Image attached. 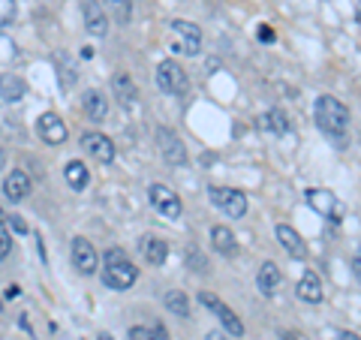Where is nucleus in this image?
I'll list each match as a JSON object with an SVG mask.
<instances>
[{
	"instance_id": "1",
	"label": "nucleus",
	"mask_w": 361,
	"mask_h": 340,
	"mask_svg": "<svg viewBox=\"0 0 361 340\" xmlns=\"http://www.w3.org/2000/svg\"><path fill=\"white\" fill-rule=\"evenodd\" d=\"M316 123L325 135H334V139H343L349 133V109L334 97H319L316 99Z\"/></svg>"
},
{
	"instance_id": "2",
	"label": "nucleus",
	"mask_w": 361,
	"mask_h": 340,
	"mask_svg": "<svg viewBox=\"0 0 361 340\" xmlns=\"http://www.w3.org/2000/svg\"><path fill=\"white\" fill-rule=\"evenodd\" d=\"M106 268H103V283L109 289L115 292H123L130 289L135 280H139V271H135V265L127 259V253L118 250V247H111V250H106Z\"/></svg>"
},
{
	"instance_id": "3",
	"label": "nucleus",
	"mask_w": 361,
	"mask_h": 340,
	"mask_svg": "<svg viewBox=\"0 0 361 340\" xmlns=\"http://www.w3.org/2000/svg\"><path fill=\"white\" fill-rule=\"evenodd\" d=\"M211 202L217 205L229 220H241L247 214V196L235 187H211Z\"/></svg>"
},
{
	"instance_id": "4",
	"label": "nucleus",
	"mask_w": 361,
	"mask_h": 340,
	"mask_svg": "<svg viewBox=\"0 0 361 340\" xmlns=\"http://www.w3.org/2000/svg\"><path fill=\"white\" fill-rule=\"evenodd\" d=\"M157 87L166 90V94H172V97H184L190 90V78L175 61H163L157 66Z\"/></svg>"
},
{
	"instance_id": "5",
	"label": "nucleus",
	"mask_w": 361,
	"mask_h": 340,
	"mask_svg": "<svg viewBox=\"0 0 361 340\" xmlns=\"http://www.w3.org/2000/svg\"><path fill=\"white\" fill-rule=\"evenodd\" d=\"M199 301H202V308H208L214 316H217V320L223 322V328H226V332H229L232 337H241V334H244V325H241L238 316H235V310L226 308V304H223L217 296H214V292H199Z\"/></svg>"
},
{
	"instance_id": "6",
	"label": "nucleus",
	"mask_w": 361,
	"mask_h": 340,
	"mask_svg": "<svg viewBox=\"0 0 361 340\" xmlns=\"http://www.w3.org/2000/svg\"><path fill=\"white\" fill-rule=\"evenodd\" d=\"M172 33H175V49L180 54H199L202 51V30L193 21H172Z\"/></svg>"
},
{
	"instance_id": "7",
	"label": "nucleus",
	"mask_w": 361,
	"mask_h": 340,
	"mask_svg": "<svg viewBox=\"0 0 361 340\" xmlns=\"http://www.w3.org/2000/svg\"><path fill=\"white\" fill-rule=\"evenodd\" d=\"M307 205L316 214H322L325 220H343V214H346V208L331 196L329 190H307Z\"/></svg>"
},
{
	"instance_id": "8",
	"label": "nucleus",
	"mask_w": 361,
	"mask_h": 340,
	"mask_svg": "<svg viewBox=\"0 0 361 340\" xmlns=\"http://www.w3.org/2000/svg\"><path fill=\"white\" fill-rule=\"evenodd\" d=\"M148 196H151V205L160 211L163 217H169V220H178L180 217V199L166 184H151Z\"/></svg>"
},
{
	"instance_id": "9",
	"label": "nucleus",
	"mask_w": 361,
	"mask_h": 340,
	"mask_svg": "<svg viewBox=\"0 0 361 340\" xmlns=\"http://www.w3.org/2000/svg\"><path fill=\"white\" fill-rule=\"evenodd\" d=\"M82 148L94 157L97 163H103V166L115 163V145H111V139L103 135V133H85L82 135Z\"/></svg>"
},
{
	"instance_id": "10",
	"label": "nucleus",
	"mask_w": 361,
	"mask_h": 340,
	"mask_svg": "<svg viewBox=\"0 0 361 340\" xmlns=\"http://www.w3.org/2000/svg\"><path fill=\"white\" fill-rule=\"evenodd\" d=\"M70 253H73V265H75L78 274L90 277L97 271V250H94V244H90L87 238H73Z\"/></svg>"
},
{
	"instance_id": "11",
	"label": "nucleus",
	"mask_w": 361,
	"mask_h": 340,
	"mask_svg": "<svg viewBox=\"0 0 361 340\" xmlns=\"http://www.w3.org/2000/svg\"><path fill=\"white\" fill-rule=\"evenodd\" d=\"M157 145H160V151H163V157H166V163H172V166H184V163H187L184 142H180L172 130H166V127L157 130Z\"/></svg>"
},
{
	"instance_id": "12",
	"label": "nucleus",
	"mask_w": 361,
	"mask_h": 340,
	"mask_svg": "<svg viewBox=\"0 0 361 340\" xmlns=\"http://www.w3.org/2000/svg\"><path fill=\"white\" fill-rule=\"evenodd\" d=\"M37 130L42 135V142H49V145H63L66 142V123L61 121V115H54V111H45V115H39L37 121Z\"/></svg>"
},
{
	"instance_id": "13",
	"label": "nucleus",
	"mask_w": 361,
	"mask_h": 340,
	"mask_svg": "<svg viewBox=\"0 0 361 340\" xmlns=\"http://www.w3.org/2000/svg\"><path fill=\"white\" fill-rule=\"evenodd\" d=\"M82 16H85V28L94 33V37H106L109 33V16H106L103 4H97V0H85Z\"/></svg>"
},
{
	"instance_id": "14",
	"label": "nucleus",
	"mask_w": 361,
	"mask_h": 340,
	"mask_svg": "<svg viewBox=\"0 0 361 340\" xmlns=\"http://www.w3.org/2000/svg\"><path fill=\"white\" fill-rule=\"evenodd\" d=\"M111 94H115V99L123 109H130L139 99V87L133 85V78L127 73H118V75H111Z\"/></svg>"
},
{
	"instance_id": "15",
	"label": "nucleus",
	"mask_w": 361,
	"mask_h": 340,
	"mask_svg": "<svg viewBox=\"0 0 361 340\" xmlns=\"http://www.w3.org/2000/svg\"><path fill=\"white\" fill-rule=\"evenodd\" d=\"M277 241L283 244V250H286L292 259H304V256H307V247H304L301 235L292 229V226H286V223L277 226Z\"/></svg>"
},
{
	"instance_id": "16",
	"label": "nucleus",
	"mask_w": 361,
	"mask_h": 340,
	"mask_svg": "<svg viewBox=\"0 0 361 340\" xmlns=\"http://www.w3.org/2000/svg\"><path fill=\"white\" fill-rule=\"evenodd\" d=\"M4 193L9 202H25L30 196V178L25 172H9L4 181Z\"/></svg>"
},
{
	"instance_id": "17",
	"label": "nucleus",
	"mask_w": 361,
	"mask_h": 340,
	"mask_svg": "<svg viewBox=\"0 0 361 340\" xmlns=\"http://www.w3.org/2000/svg\"><path fill=\"white\" fill-rule=\"evenodd\" d=\"M211 244L214 250L220 256H235L238 253V241H235V235L229 232V226H214L211 229Z\"/></svg>"
},
{
	"instance_id": "18",
	"label": "nucleus",
	"mask_w": 361,
	"mask_h": 340,
	"mask_svg": "<svg viewBox=\"0 0 361 340\" xmlns=\"http://www.w3.org/2000/svg\"><path fill=\"white\" fill-rule=\"evenodd\" d=\"M85 115L99 123V121H106L109 115V99L99 94V90H85Z\"/></svg>"
},
{
	"instance_id": "19",
	"label": "nucleus",
	"mask_w": 361,
	"mask_h": 340,
	"mask_svg": "<svg viewBox=\"0 0 361 340\" xmlns=\"http://www.w3.org/2000/svg\"><path fill=\"white\" fill-rule=\"evenodd\" d=\"M256 286H259V292H262L265 298H271L277 292V286H280V271H277V265L274 262H265L262 268H259V274H256Z\"/></svg>"
},
{
	"instance_id": "20",
	"label": "nucleus",
	"mask_w": 361,
	"mask_h": 340,
	"mask_svg": "<svg viewBox=\"0 0 361 340\" xmlns=\"http://www.w3.org/2000/svg\"><path fill=\"white\" fill-rule=\"evenodd\" d=\"M295 292H298L301 301H310V304L322 301V283H319V277H316V274H310V271H307V274H301Z\"/></svg>"
},
{
	"instance_id": "21",
	"label": "nucleus",
	"mask_w": 361,
	"mask_h": 340,
	"mask_svg": "<svg viewBox=\"0 0 361 340\" xmlns=\"http://www.w3.org/2000/svg\"><path fill=\"white\" fill-rule=\"evenodd\" d=\"M21 97H25V82H21V75H13V73L0 75V99H6V103H18Z\"/></svg>"
},
{
	"instance_id": "22",
	"label": "nucleus",
	"mask_w": 361,
	"mask_h": 340,
	"mask_svg": "<svg viewBox=\"0 0 361 340\" xmlns=\"http://www.w3.org/2000/svg\"><path fill=\"white\" fill-rule=\"evenodd\" d=\"M142 253H145V259H148L151 265L160 268V265L166 262V256H169V244H166V241H160V238H145Z\"/></svg>"
},
{
	"instance_id": "23",
	"label": "nucleus",
	"mask_w": 361,
	"mask_h": 340,
	"mask_svg": "<svg viewBox=\"0 0 361 340\" xmlns=\"http://www.w3.org/2000/svg\"><path fill=\"white\" fill-rule=\"evenodd\" d=\"M63 178H66V184H70L73 190H85V187H87V181H90V175H87V169H85V163H82V160L66 163Z\"/></svg>"
},
{
	"instance_id": "24",
	"label": "nucleus",
	"mask_w": 361,
	"mask_h": 340,
	"mask_svg": "<svg viewBox=\"0 0 361 340\" xmlns=\"http://www.w3.org/2000/svg\"><path fill=\"white\" fill-rule=\"evenodd\" d=\"M259 123H262V127L265 130H271V133H277V135H283V133H289V118L283 115V111H280V109H271L268 111V115L262 118V121H259Z\"/></svg>"
},
{
	"instance_id": "25",
	"label": "nucleus",
	"mask_w": 361,
	"mask_h": 340,
	"mask_svg": "<svg viewBox=\"0 0 361 340\" xmlns=\"http://www.w3.org/2000/svg\"><path fill=\"white\" fill-rule=\"evenodd\" d=\"M166 308L172 310L175 316H190V301H187V296L184 292H178V289H172V292H166Z\"/></svg>"
},
{
	"instance_id": "26",
	"label": "nucleus",
	"mask_w": 361,
	"mask_h": 340,
	"mask_svg": "<svg viewBox=\"0 0 361 340\" xmlns=\"http://www.w3.org/2000/svg\"><path fill=\"white\" fill-rule=\"evenodd\" d=\"M130 340H169V334L163 332L160 325H157V328L135 325V328H130Z\"/></svg>"
},
{
	"instance_id": "27",
	"label": "nucleus",
	"mask_w": 361,
	"mask_h": 340,
	"mask_svg": "<svg viewBox=\"0 0 361 340\" xmlns=\"http://www.w3.org/2000/svg\"><path fill=\"white\" fill-rule=\"evenodd\" d=\"M16 21V0H0V28Z\"/></svg>"
},
{
	"instance_id": "28",
	"label": "nucleus",
	"mask_w": 361,
	"mask_h": 340,
	"mask_svg": "<svg viewBox=\"0 0 361 340\" xmlns=\"http://www.w3.org/2000/svg\"><path fill=\"white\" fill-rule=\"evenodd\" d=\"M187 262H190V268H193V271H199V274H202V271H208V259L202 256L196 247H187Z\"/></svg>"
},
{
	"instance_id": "29",
	"label": "nucleus",
	"mask_w": 361,
	"mask_h": 340,
	"mask_svg": "<svg viewBox=\"0 0 361 340\" xmlns=\"http://www.w3.org/2000/svg\"><path fill=\"white\" fill-rule=\"evenodd\" d=\"M13 58H16V45H13V40L0 33V63H9Z\"/></svg>"
},
{
	"instance_id": "30",
	"label": "nucleus",
	"mask_w": 361,
	"mask_h": 340,
	"mask_svg": "<svg viewBox=\"0 0 361 340\" xmlns=\"http://www.w3.org/2000/svg\"><path fill=\"white\" fill-rule=\"evenodd\" d=\"M109 6L115 9V16H118L121 25H127V21H130V6H133V4H127V0H109Z\"/></svg>"
},
{
	"instance_id": "31",
	"label": "nucleus",
	"mask_w": 361,
	"mask_h": 340,
	"mask_svg": "<svg viewBox=\"0 0 361 340\" xmlns=\"http://www.w3.org/2000/svg\"><path fill=\"white\" fill-rule=\"evenodd\" d=\"M9 250H13V238H9L6 226L0 223V259H6V256H9Z\"/></svg>"
},
{
	"instance_id": "32",
	"label": "nucleus",
	"mask_w": 361,
	"mask_h": 340,
	"mask_svg": "<svg viewBox=\"0 0 361 340\" xmlns=\"http://www.w3.org/2000/svg\"><path fill=\"white\" fill-rule=\"evenodd\" d=\"M259 40H262V42H271V40H274V30H271L268 25H262V28H259Z\"/></svg>"
},
{
	"instance_id": "33",
	"label": "nucleus",
	"mask_w": 361,
	"mask_h": 340,
	"mask_svg": "<svg viewBox=\"0 0 361 340\" xmlns=\"http://www.w3.org/2000/svg\"><path fill=\"white\" fill-rule=\"evenodd\" d=\"M13 226H16V232H27V226H25L21 217H13Z\"/></svg>"
},
{
	"instance_id": "34",
	"label": "nucleus",
	"mask_w": 361,
	"mask_h": 340,
	"mask_svg": "<svg viewBox=\"0 0 361 340\" xmlns=\"http://www.w3.org/2000/svg\"><path fill=\"white\" fill-rule=\"evenodd\" d=\"M353 274H355V277H361V259H358V256L353 259Z\"/></svg>"
},
{
	"instance_id": "35",
	"label": "nucleus",
	"mask_w": 361,
	"mask_h": 340,
	"mask_svg": "<svg viewBox=\"0 0 361 340\" xmlns=\"http://www.w3.org/2000/svg\"><path fill=\"white\" fill-rule=\"evenodd\" d=\"M18 296H21L18 286H9V289H6V298H18Z\"/></svg>"
},
{
	"instance_id": "36",
	"label": "nucleus",
	"mask_w": 361,
	"mask_h": 340,
	"mask_svg": "<svg viewBox=\"0 0 361 340\" xmlns=\"http://www.w3.org/2000/svg\"><path fill=\"white\" fill-rule=\"evenodd\" d=\"M334 340H358V337L349 334V332H341V334H334Z\"/></svg>"
},
{
	"instance_id": "37",
	"label": "nucleus",
	"mask_w": 361,
	"mask_h": 340,
	"mask_svg": "<svg viewBox=\"0 0 361 340\" xmlns=\"http://www.w3.org/2000/svg\"><path fill=\"white\" fill-rule=\"evenodd\" d=\"M208 340H226V337H223L220 332H211V334H208Z\"/></svg>"
},
{
	"instance_id": "38",
	"label": "nucleus",
	"mask_w": 361,
	"mask_h": 340,
	"mask_svg": "<svg viewBox=\"0 0 361 340\" xmlns=\"http://www.w3.org/2000/svg\"><path fill=\"white\" fill-rule=\"evenodd\" d=\"M280 337H283V340H298L295 334H292V332H283V334H280Z\"/></svg>"
},
{
	"instance_id": "39",
	"label": "nucleus",
	"mask_w": 361,
	"mask_h": 340,
	"mask_svg": "<svg viewBox=\"0 0 361 340\" xmlns=\"http://www.w3.org/2000/svg\"><path fill=\"white\" fill-rule=\"evenodd\" d=\"M4 160H6V154H4V145H0V169H4Z\"/></svg>"
},
{
	"instance_id": "40",
	"label": "nucleus",
	"mask_w": 361,
	"mask_h": 340,
	"mask_svg": "<svg viewBox=\"0 0 361 340\" xmlns=\"http://www.w3.org/2000/svg\"><path fill=\"white\" fill-rule=\"evenodd\" d=\"M99 340H111V334H99Z\"/></svg>"
},
{
	"instance_id": "41",
	"label": "nucleus",
	"mask_w": 361,
	"mask_h": 340,
	"mask_svg": "<svg viewBox=\"0 0 361 340\" xmlns=\"http://www.w3.org/2000/svg\"><path fill=\"white\" fill-rule=\"evenodd\" d=\"M0 223H4V211H0Z\"/></svg>"
},
{
	"instance_id": "42",
	"label": "nucleus",
	"mask_w": 361,
	"mask_h": 340,
	"mask_svg": "<svg viewBox=\"0 0 361 340\" xmlns=\"http://www.w3.org/2000/svg\"><path fill=\"white\" fill-rule=\"evenodd\" d=\"M0 313H4V301H0Z\"/></svg>"
}]
</instances>
